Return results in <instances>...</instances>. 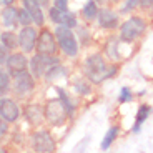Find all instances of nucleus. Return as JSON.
Returning a JSON list of instances; mask_svg holds the SVG:
<instances>
[{"instance_id": "nucleus-33", "label": "nucleus", "mask_w": 153, "mask_h": 153, "mask_svg": "<svg viewBox=\"0 0 153 153\" xmlns=\"http://www.w3.org/2000/svg\"><path fill=\"white\" fill-rule=\"evenodd\" d=\"M40 4H42L43 7H48V0H40Z\"/></svg>"}, {"instance_id": "nucleus-11", "label": "nucleus", "mask_w": 153, "mask_h": 153, "mask_svg": "<svg viewBox=\"0 0 153 153\" xmlns=\"http://www.w3.org/2000/svg\"><path fill=\"white\" fill-rule=\"evenodd\" d=\"M20 115H22V111H20V107L17 105V102L2 97V100H0V118L7 120L8 123H15L20 118Z\"/></svg>"}, {"instance_id": "nucleus-1", "label": "nucleus", "mask_w": 153, "mask_h": 153, "mask_svg": "<svg viewBox=\"0 0 153 153\" xmlns=\"http://www.w3.org/2000/svg\"><path fill=\"white\" fill-rule=\"evenodd\" d=\"M117 73H118V65L108 67L102 53L88 55L83 62V75L95 85L108 80V78L115 76Z\"/></svg>"}, {"instance_id": "nucleus-31", "label": "nucleus", "mask_w": 153, "mask_h": 153, "mask_svg": "<svg viewBox=\"0 0 153 153\" xmlns=\"http://www.w3.org/2000/svg\"><path fill=\"white\" fill-rule=\"evenodd\" d=\"M140 7H143V8L153 7V0H142V5H140Z\"/></svg>"}, {"instance_id": "nucleus-7", "label": "nucleus", "mask_w": 153, "mask_h": 153, "mask_svg": "<svg viewBox=\"0 0 153 153\" xmlns=\"http://www.w3.org/2000/svg\"><path fill=\"white\" fill-rule=\"evenodd\" d=\"M58 40L55 32H50L48 28H42L38 33V42H37V50L38 53H45V55H57L58 52Z\"/></svg>"}, {"instance_id": "nucleus-28", "label": "nucleus", "mask_w": 153, "mask_h": 153, "mask_svg": "<svg viewBox=\"0 0 153 153\" xmlns=\"http://www.w3.org/2000/svg\"><path fill=\"white\" fill-rule=\"evenodd\" d=\"M8 55H10V53H8V48L4 45V43H0V63H2V65H5V63H7Z\"/></svg>"}, {"instance_id": "nucleus-19", "label": "nucleus", "mask_w": 153, "mask_h": 153, "mask_svg": "<svg viewBox=\"0 0 153 153\" xmlns=\"http://www.w3.org/2000/svg\"><path fill=\"white\" fill-rule=\"evenodd\" d=\"M98 12H100V8L97 5V0H87L83 8H82V15H83L85 20L92 22V20L98 19Z\"/></svg>"}, {"instance_id": "nucleus-23", "label": "nucleus", "mask_w": 153, "mask_h": 153, "mask_svg": "<svg viewBox=\"0 0 153 153\" xmlns=\"http://www.w3.org/2000/svg\"><path fill=\"white\" fill-rule=\"evenodd\" d=\"M57 93H58V98L63 102V105H65V108L68 110V113H70V117H72V113L75 111V103L72 102V98L68 97V93L63 90V88H60V87H57Z\"/></svg>"}, {"instance_id": "nucleus-2", "label": "nucleus", "mask_w": 153, "mask_h": 153, "mask_svg": "<svg viewBox=\"0 0 153 153\" xmlns=\"http://www.w3.org/2000/svg\"><path fill=\"white\" fill-rule=\"evenodd\" d=\"M146 32V22L142 17H130L120 25V38L125 43H133Z\"/></svg>"}, {"instance_id": "nucleus-25", "label": "nucleus", "mask_w": 153, "mask_h": 153, "mask_svg": "<svg viewBox=\"0 0 153 153\" xmlns=\"http://www.w3.org/2000/svg\"><path fill=\"white\" fill-rule=\"evenodd\" d=\"M10 83V72H5V68H2V72H0V92H2V95L8 92Z\"/></svg>"}, {"instance_id": "nucleus-13", "label": "nucleus", "mask_w": 153, "mask_h": 153, "mask_svg": "<svg viewBox=\"0 0 153 153\" xmlns=\"http://www.w3.org/2000/svg\"><path fill=\"white\" fill-rule=\"evenodd\" d=\"M25 53V52H23ZM23 53H20V52H13V53H10L8 55V58H7V70L10 73H13V72H22V70H27L28 67H30V62L27 60V57Z\"/></svg>"}, {"instance_id": "nucleus-8", "label": "nucleus", "mask_w": 153, "mask_h": 153, "mask_svg": "<svg viewBox=\"0 0 153 153\" xmlns=\"http://www.w3.org/2000/svg\"><path fill=\"white\" fill-rule=\"evenodd\" d=\"M33 150L38 153H53L57 150V143L48 130H38L33 133Z\"/></svg>"}, {"instance_id": "nucleus-21", "label": "nucleus", "mask_w": 153, "mask_h": 153, "mask_svg": "<svg viewBox=\"0 0 153 153\" xmlns=\"http://www.w3.org/2000/svg\"><path fill=\"white\" fill-rule=\"evenodd\" d=\"M118 133H120V128L118 126H110L107 131V135L103 137V140H102V145H100V148L103 150V152H107L108 148H110L111 145H113V142L118 138Z\"/></svg>"}, {"instance_id": "nucleus-16", "label": "nucleus", "mask_w": 153, "mask_h": 153, "mask_svg": "<svg viewBox=\"0 0 153 153\" xmlns=\"http://www.w3.org/2000/svg\"><path fill=\"white\" fill-rule=\"evenodd\" d=\"M2 25L5 28H15L19 25V8L7 5L2 8Z\"/></svg>"}, {"instance_id": "nucleus-30", "label": "nucleus", "mask_w": 153, "mask_h": 153, "mask_svg": "<svg viewBox=\"0 0 153 153\" xmlns=\"http://www.w3.org/2000/svg\"><path fill=\"white\" fill-rule=\"evenodd\" d=\"M7 120H2V122H0V135H2V137H5V133H7V130H8V126H7Z\"/></svg>"}, {"instance_id": "nucleus-24", "label": "nucleus", "mask_w": 153, "mask_h": 153, "mask_svg": "<svg viewBox=\"0 0 153 153\" xmlns=\"http://www.w3.org/2000/svg\"><path fill=\"white\" fill-rule=\"evenodd\" d=\"M19 23L22 25V27H27V25H33V23H35L32 13L25 7H22L19 10Z\"/></svg>"}, {"instance_id": "nucleus-14", "label": "nucleus", "mask_w": 153, "mask_h": 153, "mask_svg": "<svg viewBox=\"0 0 153 153\" xmlns=\"http://www.w3.org/2000/svg\"><path fill=\"white\" fill-rule=\"evenodd\" d=\"M97 20H98V25L105 30H113L118 27V15H117V12L110 10V8H100Z\"/></svg>"}, {"instance_id": "nucleus-15", "label": "nucleus", "mask_w": 153, "mask_h": 153, "mask_svg": "<svg viewBox=\"0 0 153 153\" xmlns=\"http://www.w3.org/2000/svg\"><path fill=\"white\" fill-rule=\"evenodd\" d=\"M22 5L27 8L33 17V22L37 27H43L45 22V13H43V5L40 4V0H22Z\"/></svg>"}, {"instance_id": "nucleus-4", "label": "nucleus", "mask_w": 153, "mask_h": 153, "mask_svg": "<svg viewBox=\"0 0 153 153\" xmlns=\"http://www.w3.org/2000/svg\"><path fill=\"white\" fill-rule=\"evenodd\" d=\"M12 87L13 92L20 97V98H27L32 95V92L35 90V76L32 72L22 70V72H13L12 73Z\"/></svg>"}, {"instance_id": "nucleus-3", "label": "nucleus", "mask_w": 153, "mask_h": 153, "mask_svg": "<svg viewBox=\"0 0 153 153\" xmlns=\"http://www.w3.org/2000/svg\"><path fill=\"white\" fill-rule=\"evenodd\" d=\"M55 35H57L60 50L67 55L68 58H75L78 55V40H76L75 33L68 25H57L55 28Z\"/></svg>"}, {"instance_id": "nucleus-34", "label": "nucleus", "mask_w": 153, "mask_h": 153, "mask_svg": "<svg viewBox=\"0 0 153 153\" xmlns=\"http://www.w3.org/2000/svg\"><path fill=\"white\" fill-rule=\"evenodd\" d=\"M97 2H98V4H105V2H107V0H97Z\"/></svg>"}, {"instance_id": "nucleus-20", "label": "nucleus", "mask_w": 153, "mask_h": 153, "mask_svg": "<svg viewBox=\"0 0 153 153\" xmlns=\"http://www.w3.org/2000/svg\"><path fill=\"white\" fill-rule=\"evenodd\" d=\"M0 40H2V43H4V45L7 47L8 50H15L17 47H20V38H19V35H17L15 32H12V30L2 32V35H0Z\"/></svg>"}, {"instance_id": "nucleus-27", "label": "nucleus", "mask_w": 153, "mask_h": 153, "mask_svg": "<svg viewBox=\"0 0 153 153\" xmlns=\"http://www.w3.org/2000/svg\"><path fill=\"white\" fill-rule=\"evenodd\" d=\"M133 100V95H131L130 88L123 87L122 90H120V97H118V102L120 103H128V102H131Z\"/></svg>"}, {"instance_id": "nucleus-9", "label": "nucleus", "mask_w": 153, "mask_h": 153, "mask_svg": "<svg viewBox=\"0 0 153 153\" xmlns=\"http://www.w3.org/2000/svg\"><path fill=\"white\" fill-rule=\"evenodd\" d=\"M48 19L52 20L55 25H68L70 28H76V25H78L76 15L73 12L62 10V8L55 7V5L48 8Z\"/></svg>"}, {"instance_id": "nucleus-29", "label": "nucleus", "mask_w": 153, "mask_h": 153, "mask_svg": "<svg viewBox=\"0 0 153 153\" xmlns=\"http://www.w3.org/2000/svg\"><path fill=\"white\" fill-rule=\"evenodd\" d=\"M55 7L62 10H68V0H55Z\"/></svg>"}, {"instance_id": "nucleus-32", "label": "nucleus", "mask_w": 153, "mask_h": 153, "mask_svg": "<svg viewBox=\"0 0 153 153\" xmlns=\"http://www.w3.org/2000/svg\"><path fill=\"white\" fill-rule=\"evenodd\" d=\"M0 2H2V5H4V7H7V5H12L15 0H0Z\"/></svg>"}, {"instance_id": "nucleus-18", "label": "nucleus", "mask_w": 153, "mask_h": 153, "mask_svg": "<svg viewBox=\"0 0 153 153\" xmlns=\"http://www.w3.org/2000/svg\"><path fill=\"white\" fill-rule=\"evenodd\" d=\"M150 115H152V107H150V105L143 103V105L138 107V111H137V115H135V125H133V128H131L133 133H138V131H140L142 125L146 122V118H148Z\"/></svg>"}, {"instance_id": "nucleus-17", "label": "nucleus", "mask_w": 153, "mask_h": 153, "mask_svg": "<svg viewBox=\"0 0 153 153\" xmlns=\"http://www.w3.org/2000/svg\"><path fill=\"white\" fill-rule=\"evenodd\" d=\"M120 42L122 38L117 37H110L105 43V55H107L110 60H122V53H120Z\"/></svg>"}, {"instance_id": "nucleus-6", "label": "nucleus", "mask_w": 153, "mask_h": 153, "mask_svg": "<svg viewBox=\"0 0 153 153\" xmlns=\"http://www.w3.org/2000/svg\"><path fill=\"white\" fill-rule=\"evenodd\" d=\"M58 63L60 60L57 55H45L37 52V55H33L30 60V72L33 73L35 78H45L50 70Z\"/></svg>"}, {"instance_id": "nucleus-12", "label": "nucleus", "mask_w": 153, "mask_h": 153, "mask_svg": "<svg viewBox=\"0 0 153 153\" xmlns=\"http://www.w3.org/2000/svg\"><path fill=\"white\" fill-rule=\"evenodd\" d=\"M23 117L32 126H38L45 122V107L38 103H28L23 108Z\"/></svg>"}, {"instance_id": "nucleus-22", "label": "nucleus", "mask_w": 153, "mask_h": 153, "mask_svg": "<svg viewBox=\"0 0 153 153\" xmlns=\"http://www.w3.org/2000/svg\"><path fill=\"white\" fill-rule=\"evenodd\" d=\"M88 78L83 75V78H76L75 82H73V88H75V92L78 93V95H90L92 93V87H90V83H88Z\"/></svg>"}, {"instance_id": "nucleus-5", "label": "nucleus", "mask_w": 153, "mask_h": 153, "mask_svg": "<svg viewBox=\"0 0 153 153\" xmlns=\"http://www.w3.org/2000/svg\"><path fill=\"white\" fill-rule=\"evenodd\" d=\"M68 117V110L65 108L60 98H50L45 103V118L47 123H50L52 126H62Z\"/></svg>"}, {"instance_id": "nucleus-26", "label": "nucleus", "mask_w": 153, "mask_h": 153, "mask_svg": "<svg viewBox=\"0 0 153 153\" xmlns=\"http://www.w3.org/2000/svg\"><path fill=\"white\" fill-rule=\"evenodd\" d=\"M142 5V0H125V4L122 7V13H128V12H133L135 8H138Z\"/></svg>"}, {"instance_id": "nucleus-10", "label": "nucleus", "mask_w": 153, "mask_h": 153, "mask_svg": "<svg viewBox=\"0 0 153 153\" xmlns=\"http://www.w3.org/2000/svg\"><path fill=\"white\" fill-rule=\"evenodd\" d=\"M20 38V48L25 53H32L33 50H37V42H38V32L33 25H27L22 27V30L19 32Z\"/></svg>"}]
</instances>
